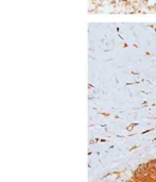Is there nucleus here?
Masks as SVG:
<instances>
[{"label":"nucleus","mask_w":156,"mask_h":182,"mask_svg":"<svg viewBox=\"0 0 156 182\" xmlns=\"http://www.w3.org/2000/svg\"><path fill=\"white\" fill-rule=\"evenodd\" d=\"M155 164H156V161L154 162V163H153V165H155ZM154 167H155V168H156V166H154Z\"/></svg>","instance_id":"obj_1"}]
</instances>
